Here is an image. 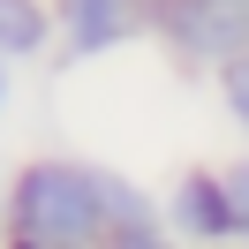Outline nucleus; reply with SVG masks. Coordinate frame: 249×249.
Here are the masks:
<instances>
[{"mask_svg": "<svg viewBox=\"0 0 249 249\" xmlns=\"http://www.w3.org/2000/svg\"><path fill=\"white\" fill-rule=\"evenodd\" d=\"M227 189H234V212H242V242H249V151L227 159Z\"/></svg>", "mask_w": 249, "mask_h": 249, "instance_id": "6e6552de", "label": "nucleus"}, {"mask_svg": "<svg viewBox=\"0 0 249 249\" xmlns=\"http://www.w3.org/2000/svg\"><path fill=\"white\" fill-rule=\"evenodd\" d=\"M106 249H189V242L166 227V219H136V227H113Z\"/></svg>", "mask_w": 249, "mask_h": 249, "instance_id": "0eeeda50", "label": "nucleus"}, {"mask_svg": "<svg viewBox=\"0 0 249 249\" xmlns=\"http://www.w3.org/2000/svg\"><path fill=\"white\" fill-rule=\"evenodd\" d=\"M0 249H38V242H16V234H0Z\"/></svg>", "mask_w": 249, "mask_h": 249, "instance_id": "9d476101", "label": "nucleus"}, {"mask_svg": "<svg viewBox=\"0 0 249 249\" xmlns=\"http://www.w3.org/2000/svg\"><path fill=\"white\" fill-rule=\"evenodd\" d=\"M136 219H159V204L121 166L91 159H23L0 189V234L38 249H106V234Z\"/></svg>", "mask_w": 249, "mask_h": 249, "instance_id": "f257e3e1", "label": "nucleus"}, {"mask_svg": "<svg viewBox=\"0 0 249 249\" xmlns=\"http://www.w3.org/2000/svg\"><path fill=\"white\" fill-rule=\"evenodd\" d=\"M151 38L166 46L174 68L189 76H219L234 53H249V0H159Z\"/></svg>", "mask_w": 249, "mask_h": 249, "instance_id": "f03ea898", "label": "nucleus"}, {"mask_svg": "<svg viewBox=\"0 0 249 249\" xmlns=\"http://www.w3.org/2000/svg\"><path fill=\"white\" fill-rule=\"evenodd\" d=\"M159 219H166V227L181 234L189 249H234V242H242V212H234L227 166H189L181 181L166 189Z\"/></svg>", "mask_w": 249, "mask_h": 249, "instance_id": "7ed1b4c3", "label": "nucleus"}, {"mask_svg": "<svg viewBox=\"0 0 249 249\" xmlns=\"http://www.w3.org/2000/svg\"><path fill=\"white\" fill-rule=\"evenodd\" d=\"M61 46L53 0H0V61H46Z\"/></svg>", "mask_w": 249, "mask_h": 249, "instance_id": "39448f33", "label": "nucleus"}, {"mask_svg": "<svg viewBox=\"0 0 249 249\" xmlns=\"http://www.w3.org/2000/svg\"><path fill=\"white\" fill-rule=\"evenodd\" d=\"M219 106H227V121L249 136V53H234V61L219 68Z\"/></svg>", "mask_w": 249, "mask_h": 249, "instance_id": "423d86ee", "label": "nucleus"}, {"mask_svg": "<svg viewBox=\"0 0 249 249\" xmlns=\"http://www.w3.org/2000/svg\"><path fill=\"white\" fill-rule=\"evenodd\" d=\"M159 0H53L61 16V61H106L128 38H151Z\"/></svg>", "mask_w": 249, "mask_h": 249, "instance_id": "20e7f679", "label": "nucleus"}, {"mask_svg": "<svg viewBox=\"0 0 249 249\" xmlns=\"http://www.w3.org/2000/svg\"><path fill=\"white\" fill-rule=\"evenodd\" d=\"M8 98H16V61H0V113H8Z\"/></svg>", "mask_w": 249, "mask_h": 249, "instance_id": "1a4fd4ad", "label": "nucleus"}]
</instances>
